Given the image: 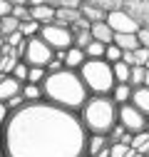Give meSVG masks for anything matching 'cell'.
Instances as JSON below:
<instances>
[{
    "instance_id": "6da1fadb",
    "label": "cell",
    "mask_w": 149,
    "mask_h": 157,
    "mask_svg": "<svg viewBox=\"0 0 149 157\" xmlns=\"http://www.w3.org/2000/svg\"><path fill=\"white\" fill-rule=\"evenodd\" d=\"M87 137L80 112L47 100L25 102L0 130L5 157H87Z\"/></svg>"
},
{
    "instance_id": "7a4b0ae2",
    "label": "cell",
    "mask_w": 149,
    "mask_h": 157,
    "mask_svg": "<svg viewBox=\"0 0 149 157\" xmlns=\"http://www.w3.org/2000/svg\"><path fill=\"white\" fill-rule=\"evenodd\" d=\"M42 100L72 112H80L89 100V92L77 70L62 67L60 72H47V77L42 80Z\"/></svg>"
},
{
    "instance_id": "3957f363",
    "label": "cell",
    "mask_w": 149,
    "mask_h": 157,
    "mask_svg": "<svg viewBox=\"0 0 149 157\" xmlns=\"http://www.w3.org/2000/svg\"><path fill=\"white\" fill-rule=\"evenodd\" d=\"M119 117V105L112 100V95H89V100L80 110V120L87 135H107L114 130Z\"/></svg>"
},
{
    "instance_id": "277c9868",
    "label": "cell",
    "mask_w": 149,
    "mask_h": 157,
    "mask_svg": "<svg viewBox=\"0 0 149 157\" xmlns=\"http://www.w3.org/2000/svg\"><path fill=\"white\" fill-rule=\"evenodd\" d=\"M77 72L89 95H112V90L117 85L112 65L107 60H87Z\"/></svg>"
},
{
    "instance_id": "5b68a950",
    "label": "cell",
    "mask_w": 149,
    "mask_h": 157,
    "mask_svg": "<svg viewBox=\"0 0 149 157\" xmlns=\"http://www.w3.org/2000/svg\"><path fill=\"white\" fill-rule=\"evenodd\" d=\"M40 37L55 50V52H60V50H67L74 45V35L70 28L65 25H57V23H50V25H42L40 28Z\"/></svg>"
},
{
    "instance_id": "8992f818",
    "label": "cell",
    "mask_w": 149,
    "mask_h": 157,
    "mask_svg": "<svg viewBox=\"0 0 149 157\" xmlns=\"http://www.w3.org/2000/svg\"><path fill=\"white\" fill-rule=\"evenodd\" d=\"M55 57V50L42 40L40 35L35 37H27V50H25V57L23 60L30 65V67H47V63Z\"/></svg>"
},
{
    "instance_id": "52a82bcc",
    "label": "cell",
    "mask_w": 149,
    "mask_h": 157,
    "mask_svg": "<svg viewBox=\"0 0 149 157\" xmlns=\"http://www.w3.org/2000/svg\"><path fill=\"white\" fill-rule=\"evenodd\" d=\"M117 122L127 130V132H132V135H137V132H142V130H147V117L134 107V105H119V117H117Z\"/></svg>"
},
{
    "instance_id": "ba28073f",
    "label": "cell",
    "mask_w": 149,
    "mask_h": 157,
    "mask_svg": "<svg viewBox=\"0 0 149 157\" xmlns=\"http://www.w3.org/2000/svg\"><path fill=\"white\" fill-rule=\"evenodd\" d=\"M107 25L114 30V35H137L139 25L134 23V17H129L127 10H112L107 13Z\"/></svg>"
},
{
    "instance_id": "9c48e42d",
    "label": "cell",
    "mask_w": 149,
    "mask_h": 157,
    "mask_svg": "<svg viewBox=\"0 0 149 157\" xmlns=\"http://www.w3.org/2000/svg\"><path fill=\"white\" fill-rule=\"evenodd\" d=\"M122 10H127L129 17H134V23L142 30H149V0H124Z\"/></svg>"
},
{
    "instance_id": "30bf717a",
    "label": "cell",
    "mask_w": 149,
    "mask_h": 157,
    "mask_svg": "<svg viewBox=\"0 0 149 157\" xmlns=\"http://www.w3.org/2000/svg\"><path fill=\"white\" fill-rule=\"evenodd\" d=\"M60 57H62V63H65V67L67 70H80L85 63H87V55H85V50H80V48H67V50H60Z\"/></svg>"
},
{
    "instance_id": "8fae6325",
    "label": "cell",
    "mask_w": 149,
    "mask_h": 157,
    "mask_svg": "<svg viewBox=\"0 0 149 157\" xmlns=\"http://www.w3.org/2000/svg\"><path fill=\"white\" fill-rule=\"evenodd\" d=\"M89 35H92V40H97V43H102V45H112V43H114V30L107 25V20L92 23V25H89Z\"/></svg>"
},
{
    "instance_id": "7c38bea8",
    "label": "cell",
    "mask_w": 149,
    "mask_h": 157,
    "mask_svg": "<svg viewBox=\"0 0 149 157\" xmlns=\"http://www.w3.org/2000/svg\"><path fill=\"white\" fill-rule=\"evenodd\" d=\"M20 87H23L20 80H15L13 75H3V80H0V102H8L10 97L20 95Z\"/></svg>"
},
{
    "instance_id": "4fadbf2b",
    "label": "cell",
    "mask_w": 149,
    "mask_h": 157,
    "mask_svg": "<svg viewBox=\"0 0 149 157\" xmlns=\"http://www.w3.org/2000/svg\"><path fill=\"white\" fill-rule=\"evenodd\" d=\"M129 105H134L144 117H149V87H144V85H142V87H134Z\"/></svg>"
},
{
    "instance_id": "5bb4252c",
    "label": "cell",
    "mask_w": 149,
    "mask_h": 157,
    "mask_svg": "<svg viewBox=\"0 0 149 157\" xmlns=\"http://www.w3.org/2000/svg\"><path fill=\"white\" fill-rule=\"evenodd\" d=\"M30 17L35 23H40V25H50V23H55V8L52 5H32L30 8Z\"/></svg>"
},
{
    "instance_id": "9a60e30c",
    "label": "cell",
    "mask_w": 149,
    "mask_h": 157,
    "mask_svg": "<svg viewBox=\"0 0 149 157\" xmlns=\"http://www.w3.org/2000/svg\"><path fill=\"white\" fill-rule=\"evenodd\" d=\"M80 10H72V8H55V23L57 25H65V28H70V25H74L80 20Z\"/></svg>"
},
{
    "instance_id": "2e32d148",
    "label": "cell",
    "mask_w": 149,
    "mask_h": 157,
    "mask_svg": "<svg viewBox=\"0 0 149 157\" xmlns=\"http://www.w3.org/2000/svg\"><path fill=\"white\" fill-rule=\"evenodd\" d=\"M112 100H114L117 105H127L129 100H132V85L129 82H117L114 90H112Z\"/></svg>"
},
{
    "instance_id": "e0dca14e",
    "label": "cell",
    "mask_w": 149,
    "mask_h": 157,
    "mask_svg": "<svg viewBox=\"0 0 149 157\" xmlns=\"http://www.w3.org/2000/svg\"><path fill=\"white\" fill-rule=\"evenodd\" d=\"M109 145V140H107V135H89L87 137V157H95L100 150H104Z\"/></svg>"
},
{
    "instance_id": "ac0fdd59",
    "label": "cell",
    "mask_w": 149,
    "mask_h": 157,
    "mask_svg": "<svg viewBox=\"0 0 149 157\" xmlns=\"http://www.w3.org/2000/svg\"><path fill=\"white\" fill-rule=\"evenodd\" d=\"M80 15L85 17L89 25H92V23H102V20H107V13L100 10V8H92V5H80Z\"/></svg>"
},
{
    "instance_id": "d6986e66",
    "label": "cell",
    "mask_w": 149,
    "mask_h": 157,
    "mask_svg": "<svg viewBox=\"0 0 149 157\" xmlns=\"http://www.w3.org/2000/svg\"><path fill=\"white\" fill-rule=\"evenodd\" d=\"M20 95L25 97V102H37V100H42V85H35V82H23Z\"/></svg>"
},
{
    "instance_id": "ffe728a7",
    "label": "cell",
    "mask_w": 149,
    "mask_h": 157,
    "mask_svg": "<svg viewBox=\"0 0 149 157\" xmlns=\"http://www.w3.org/2000/svg\"><path fill=\"white\" fill-rule=\"evenodd\" d=\"M82 5H92V8H100L104 13H112V10H122L124 0H82Z\"/></svg>"
},
{
    "instance_id": "44dd1931",
    "label": "cell",
    "mask_w": 149,
    "mask_h": 157,
    "mask_svg": "<svg viewBox=\"0 0 149 157\" xmlns=\"http://www.w3.org/2000/svg\"><path fill=\"white\" fill-rule=\"evenodd\" d=\"M114 45L122 50H137L139 48V37L137 35H114Z\"/></svg>"
},
{
    "instance_id": "7402d4cb",
    "label": "cell",
    "mask_w": 149,
    "mask_h": 157,
    "mask_svg": "<svg viewBox=\"0 0 149 157\" xmlns=\"http://www.w3.org/2000/svg\"><path fill=\"white\" fill-rule=\"evenodd\" d=\"M17 28H20V20H17V17H13V15H8V17H0V35H3V37L13 35Z\"/></svg>"
},
{
    "instance_id": "603a6c76",
    "label": "cell",
    "mask_w": 149,
    "mask_h": 157,
    "mask_svg": "<svg viewBox=\"0 0 149 157\" xmlns=\"http://www.w3.org/2000/svg\"><path fill=\"white\" fill-rule=\"evenodd\" d=\"M104 48H107V45H102V43H97V40H92V43L85 48L87 60H104Z\"/></svg>"
},
{
    "instance_id": "cb8c5ba5",
    "label": "cell",
    "mask_w": 149,
    "mask_h": 157,
    "mask_svg": "<svg viewBox=\"0 0 149 157\" xmlns=\"http://www.w3.org/2000/svg\"><path fill=\"white\" fill-rule=\"evenodd\" d=\"M112 72H114V80L117 82H129V75H132V67H129L127 63H114L112 65Z\"/></svg>"
},
{
    "instance_id": "d4e9b609",
    "label": "cell",
    "mask_w": 149,
    "mask_h": 157,
    "mask_svg": "<svg viewBox=\"0 0 149 157\" xmlns=\"http://www.w3.org/2000/svg\"><path fill=\"white\" fill-rule=\"evenodd\" d=\"M144 75H147V67H142V65L132 67V75H129V85H132V90L144 85Z\"/></svg>"
},
{
    "instance_id": "484cf974",
    "label": "cell",
    "mask_w": 149,
    "mask_h": 157,
    "mask_svg": "<svg viewBox=\"0 0 149 157\" xmlns=\"http://www.w3.org/2000/svg\"><path fill=\"white\" fill-rule=\"evenodd\" d=\"M40 23H35V20H27V23H20V28H17V30H20L23 33V37H35V35H40Z\"/></svg>"
},
{
    "instance_id": "4316f807",
    "label": "cell",
    "mask_w": 149,
    "mask_h": 157,
    "mask_svg": "<svg viewBox=\"0 0 149 157\" xmlns=\"http://www.w3.org/2000/svg\"><path fill=\"white\" fill-rule=\"evenodd\" d=\"M17 63H20V57H17V55H15V50H13L10 55H5V57H3V65H0V72H3V75H10V72L15 70V65H17Z\"/></svg>"
},
{
    "instance_id": "83f0119b",
    "label": "cell",
    "mask_w": 149,
    "mask_h": 157,
    "mask_svg": "<svg viewBox=\"0 0 149 157\" xmlns=\"http://www.w3.org/2000/svg\"><path fill=\"white\" fill-rule=\"evenodd\" d=\"M104 60H107L109 65L119 63V60H122V48H117L114 43H112V45H107V48H104Z\"/></svg>"
},
{
    "instance_id": "f1b7e54d",
    "label": "cell",
    "mask_w": 149,
    "mask_h": 157,
    "mask_svg": "<svg viewBox=\"0 0 149 157\" xmlns=\"http://www.w3.org/2000/svg\"><path fill=\"white\" fill-rule=\"evenodd\" d=\"M147 142H149V130H142V132L132 135V150L142 152V150L147 147Z\"/></svg>"
},
{
    "instance_id": "f546056e",
    "label": "cell",
    "mask_w": 149,
    "mask_h": 157,
    "mask_svg": "<svg viewBox=\"0 0 149 157\" xmlns=\"http://www.w3.org/2000/svg\"><path fill=\"white\" fill-rule=\"evenodd\" d=\"M47 77V70L45 67H30L27 72V80L25 82H35V85H42V80Z\"/></svg>"
},
{
    "instance_id": "4dcf8cb0",
    "label": "cell",
    "mask_w": 149,
    "mask_h": 157,
    "mask_svg": "<svg viewBox=\"0 0 149 157\" xmlns=\"http://www.w3.org/2000/svg\"><path fill=\"white\" fill-rule=\"evenodd\" d=\"M72 35H74V48H80V50H85V48L92 43L89 30H77V33H72Z\"/></svg>"
},
{
    "instance_id": "1f68e13d",
    "label": "cell",
    "mask_w": 149,
    "mask_h": 157,
    "mask_svg": "<svg viewBox=\"0 0 149 157\" xmlns=\"http://www.w3.org/2000/svg\"><path fill=\"white\" fill-rule=\"evenodd\" d=\"M13 17H17L20 23H27V20H32L30 17V5H13V13H10Z\"/></svg>"
},
{
    "instance_id": "d6a6232c",
    "label": "cell",
    "mask_w": 149,
    "mask_h": 157,
    "mask_svg": "<svg viewBox=\"0 0 149 157\" xmlns=\"http://www.w3.org/2000/svg\"><path fill=\"white\" fill-rule=\"evenodd\" d=\"M27 72H30V65H27L25 60H20V63L15 65V70H13L10 75L15 77V80H20V82H25V80H27Z\"/></svg>"
},
{
    "instance_id": "836d02e7",
    "label": "cell",
    "mask_w": 149,
    "mask_h": 157,
    "mask_svg": "<svg viewBox=\"0 0 149 157\" xmlns=\"http://www.w3.org/2000/svg\"><path fill=\"white\" fill-rule=\"evenodd\" d=\"M129 152H132L129 145H122V142H112L109 145V157H127Z\"/></svg>"
},
{
    "instance_id": "e575fe53",
    "label": "cell",
    "mask_w": 149,
    "mask_h": 157,
    "mask_svg": "<svg viewBox=\"0 0 149 157\" xmlns=\"http://www.w3.org/2000/svg\"><path fill=\"white\" fill-rule=\"evenodd\" d=\"M47 5H52V8H72V10H80L82 0H47Z\"/></svg>"
},
{
    "instance_id": "d590c367",
    "label": "cell",
    "mask_w": 149,
    "mask_h": 157,
    "mask_svg": "<svg viewBox=\"0 0 149 157\" xmlns=\"http://www.w3.org/2000/svg\"><path fill=\"white\" fill-rule=\"evenodd\" d=\"M132 55H134V65H142V67H144V65H147V60H149V50H147V48H142V45H139Z\"/></svg>"
},
{
    "instance_id": "8d00e7d4",
    "label": "cell",
    "mask_w": 149,
    "mask_h": 157,
    "mask_svg": "<svg viewBox=\"0 0 149 157\" xmlns=\"http://www.w3.org/2000/svg\"><path fill=\"white\" fill-rule=\"evenodd\" d=\"M62 67H65V63H62L60 52H55V57H52V60L47 63V67H45V70H47V72H60Z\"/></svg>"
},
{
    "instance_id": "74e56055",
    "label": "cell",
    "mask_w": 149,
    "mask_h": 157,
    "mask_svg": "<svg viewBox=\"0 0 149 157\" xmlns=\"http://www.w3.org/2000/svg\"><path fill=\"white\" fill-rule=\"evenodd\" d=\"M5 105H8V110H10V112H15V110H20V107L25 105V97H23V95H15V97H10Z\"/></svg>"
},
{
    "instance_id": "f35d334b",
    "label": "cell",
    "mask_w": 149,
    "mask_h": 157,
    "mask_svg": "<svg viewBox=\"0 0 149 157\" xmlns=\"http://www.w3.org/2000/svg\"><path fill=\"white\" fill-rule=\"evenodd\" d=\"M23 40H25V37H23V33H20V30H15L13 35H8V37H5V45H10V48H15L17 43H23Z\"/></svg>"
},
{
    "instance_id": "ab89813d",
    "label": "cell",
    "mask_w": 149,
    "mask_h": 157,
    "mask_svg": "<svg viewBox=\"0 0 149 157\" xmlns=\"http://www.w3.org/2000/svg\"><path fill=\"white\" fill-rule=\"evenodd\" d=\"M8 117H10V110H8V105H5V102H0V130L5 127Z\"/></svg>"
},
{
    "instance_id": "60d3db41",
    "label": "cell",
    "mask_w": 149,
    "mask_h": 157,
    "mask_svg": "<svg viewBox=\"0 0 149 157\" xmlns=\"http://www.w3.org/2000/svg\"><path fill=\"white\" fill-rule=\"evenodd\" d=\"M137 37H139V45L149 50V30H142V28H139V33H137Z\"/></svg>"
},
{
    "instance_id": "b9f144b4",
    "label": "cell",
    "mask_w": 149,
    "mask_h": 157,
    "mask_svg": "<svg viewBox=\"0 0 149 157\" xmlns=\"http://www.w3.org/2000/svg\"><path fill=\"white\" fill-rule=\"evenodd\" d=\"M13 13V5H10V0H0V17H8Z\"/></svg>"
},
{
    "instance_id": "7bdbcfd3",
    "label": "cell",
    "mask_w": 149,
    "mask_h": 157,
    "mask_svg": "<svg viewBox=\"0 0 149 157\" xmlns=\"http://www.w3.org/2000/svg\"><path fill=\"white\" fill-rule=\"evenodd\" d=\"M10 5H30V0H10Z\"/></svg>"
},
{
    "instance_id": "ee69618b",
    "label": "cell",
    "mask_w": 149,
    "mask_h": 157,
    "mask_svg": "<svg viewBox=\"0 0 149 157\" xmlns=\"http://www.w3.org/2000/svg\"><path fill=\"white\" fill-rule=\"evenodd\" d=\"M45 3H47V0H30V8L32 5H45Z\"/></svg>"
},
{
    "instance_id": "f6af8a7d",
    "label": "cell",
    "mask_w": 149,
    "mask_h": 157,
    "mask_svg": "<svg viewBox=\"0 0 149 157\" xmlns=\"http://www.w3.org/2000/svg\"><path fill=\"white\" fill-rule=\"evenodd\" d=\"M127 157H144V155H142V152H137V150H132V152H129Z\"/></svg>"
},
{
    "instance_id": "bcb514c9",
    "label": "cell",
    "mask_w": 149,
    "mask_h": 157,
    "mask_svg": "<svg viewBox=\"0 0 149 157\" xmlns=\"http://www.w3.org/2000/svg\"><path fill=\"white\" fill-rule=\"evenodd\" d=\"M144 87H149V70H147V75H144Z\"/></svg>"
},
{
    "instance_id": "7dc6e473",
    "label": "cell",
    "mask_w": 149,
    "mask_h": 157,
    "mask_svg": "<svg viewBox=\"0 0 149 157\" xmlns=\"http://www.w3.org/2000/svg\"><path fill=\"white\" fill-rule=\"evenodd\" d=\"M5 48V37H0V50H3Z\"/></svg>"
},
{
    "instance_id": "c3c4849f",
    "label": "cell",
    "mask_w": 149,
    "mask_h": 157,
    "mask_svg": "<svg viewBox=\"0 0 149 157\" xmlns=\"http://www.w3.org/2000/svg\"><path fill=\"white\" fill-rule=\"evenodd\" d=\"M0 157H5V152H3V140H0Z\"/></svg>"
},
{
    "instance_id": "681fc988",
    "label": "cell",
    "mask_w": 149,
    "mask_h": 157,
    "mask_svg": "<svg viewBox=\"0 0 149 157\" xmlns=\"http://www.w3.org/2000/svg\"><path fill=\"white\" fill-rule=\"evenodd\" d=\"M3 57H5V52H3V50H0V65H3Z\"/></svg>"
},
{
    "instance_id": "f907efd6",
    "label": "cell",
    "mask_w": 149,
    "mask_h": 157,
    "mask_svg": "<svg viewBox=\"0 0 149 157\" xmlns=\"http://www.w3.org/2000/svg\"><path fill=\"white\" fill-rule=\"evenodd\" d=\"M147 130H149V117H147Z\"/></svg>"
},
{
    "instance_id": "816d5d0a",
    "label": "cell",
    "mask_w": 149,
    "mask_h": 157,
    "mask_svg": "<svg viewBox=\"0 0 149 157\" xmlns=\"http://www.w3.org/2000/svg\"><path fill=\"white\" fill-rule=\"evenodd\" d=\"M144 67H147V70H149V60H147V65H144Z\"/></svg>"
},
{
    "instance_id": "f5cc1de1",
    "label": "cell",
    "mask_w": 149,
    "mask_h": 157,
    "mask_svg": "<svg viewBox=\"0 0 149 157\" xmlns=\"http://www.w3.org/2000/svg\"><path fill=\"white\" fill-rule=\"evenodd\" d=\"M144 157H149V155H144Z\"/></svg>"
}]
</instances>
